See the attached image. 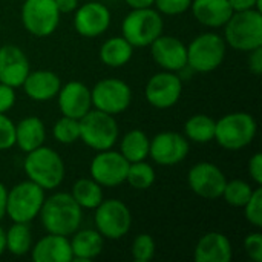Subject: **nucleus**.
<instances>
[{
	"label": "nucleus",
	"instance_id": "obj_1",
	"mask_svg": "<svg viewBox=\"0 0 262 262\" xmlns=\"http://www.w3.org/2000/svg\"><path fill=\"white\" fill-rule=\"evenodd\" d=\"M38 216L48 233L71 236L81 224L83 209L71 193L58 192L45 198Z\"/></svg>",
	"mask_w": 262,
	"mask_h": 262
},
{
	"label": "nucleus",
	"instance_id": "obj_2",
	"mask_svg": "<svg viewBox=\"0 0 262 262\" xmlns=\"http://www.w3.org/2000/svg\"><path fill=\"white\" fill-rule=\"evenodd\" d=\"M23 170L29 181L35 183L43 190H52L63 183L66 167L63 158L54 149L40 146L26 154Z\"/></svg>",
	"mask_w": 262,
	"mask_h": 262
},
{
	"label": "nucleus",
	"instance_id": "obj_3",
	"mask_svg": "<svg viewBox=\"0 0 262 262\" xmlns=\"http://www.w3.org/2000/svg\"><path fill=\"white\" fill-rule=\"evenodd\" d=\"M223 28L226 45L236 51L249 52L262 46V14L258 9L233 12Z\"/></svg>",
	"mask_w": 262,
	"mask_h": 262
},
{
	"label": "nucleus",
	"instance_id": "obj_4",
	"mask_svg": "<svg viewBox=\"0 0 262 262\" xmlns=\"http://www.w3.org/2000/svg\"><path fill=\"white\" fill-rule=\"evenodd\" d=\"M258 124L247 112H230L215 121V141L226 150L247 147L256 137Z\"/></svg>",
	"mask_w": 262,
	"mask_h": 262
},
{
	"label": "nucleus",
	"instance_id": "obj_5",
	"mask_svg": "<svg viewBox=\"0 0 262 262\" xmlns=\"http://www.w3.org/2000/svg\"><path fill=\"white\" fill-rule=\"evenodd\" d=\"M163 15L154 8L132 9L121 23V35L134 48L150 46L152 41L163 34Z\"/></svg>",
	"mask_w": 262,
	"mask_h": 262
},
{
	"label": "nucleus",
	"instance_id": "obj_6",
	"mask_svg": "<svg viewBox=\"0 0 262 262\" xmlns=\"http://www.w3.org/2000/svg\"><path fill=\"white\" fill-rule=\"evenodd\" d=\"M80 140L91 149L100 152L112 149L118 140V123L114 115L91 109L80 120Z\"/></svg>",
	"mask_w": 262,
	"mask_h": 262
},
{
	"label": "nucleus",
	"instance_id": "obj_7",
	"mask_svg": "<svg viewBox=\"0 0 262 262\" xmlns=\"http://www.w3.org/2000/svg\"><path fill=\"white\" fill-rule=\"evenodd\" d=\"M45 190L35 183L26 180L8 190L6 215L12 223H31L41 210Z\"/></svg>",
	"mask_w": 262,
	"mask_h": 262
},
{
	"label": "nucleus",
	"instance_id": "obj_8",
	"mask_svg": "<svg viewBox=\"0 0 262 262\" xmlns=\"http://www.w3.org/2000/svg\"><path fill=\"white\" fill-rule=\"evenodd\" d=\"M226 58V41L216 32H204L187 46V66L195 72L207 74L218 69Z\"/></svg>",
	"mask_w": 262,
	"mask_h": 262
},
{
	"label": "nucleus",
	"instance_id": "obj_9",
	"mask_svg": "<svg viewBox=\"0 0 262 262\" xmlns=\"http://www.w3.org/2000/svg\"><path fill=\"white\" fill-rule=\"evenodd\" d=\"M95 229L104 239H121L132 226L130 209L120 200H103L95 209Z\"/></svg>",
	"mask_w": 262,
	"mask_h": 262
},
{
	"label": "nucleus",
	"instance_id": "obj_10",
	"mask_svg": "<svg viewBox=\"0 0 262 262\" xmlns=\"http://www.w3.org/2000/svg\"><path fill=\"white\" fill-rule=\"evenodd\" d=\"M20 14L23 28L34 37L54 34L61 15L54 0H25Z\"/></svg>",
	"mask_w": 262,
	"mask_h": 262
},
{
	"label": "nucleus",
	"instance_id": "obj_11",
	"mask_svg": "<svg viewBox=\"0 0 262 262\" xmlns=\"http://www.w3.org/2000/svg\"><path fill=\"white\" fill-rule=\"evenodd\" d=\"M91 100L94 109L115 117L130 106L132 89L120 78H103L91 89Z\"/></svg>",
	"mask_w": 262,
	"mask_h": 262
},
{
	"label": "nucleus",
	"instance_id": "obj_12",
	"mask_svg": "<svg viewBox=\"0 0 262 262\" xmlns=\"http://www.w3.org/2000/svg\"><path fill=\"white\" fill-rule=\"evenodd\" d=\"M129 161L112 149L100 150L91 161L89 172L91 178L95 180L101 187H117L126 183Z\"/></svg>",
	"mask_w": 262,
	"mask_h": 262
},
{
	"label": "nucleus",
	"instance_id": "obj_13",
	"mask_svg": "<svg viewBox=\"0 0 262 262\" xmlns=\"http://www.w3.org/2000/svg\"><path fill=\"white\" fill-rule=\"evenodd\" d=\"M226 183L227 178L224 172L216 164L209 161L193 164L187 173V184L190 190L204 200L221 198Z\"/></svg>",
	"mask_w": 262,
	"mask_h": 262
},
{
	"label": "nucleus",
	"instance_id": "obj_14",
	"mask_svg": "<svg viewBox=\"0 0 262 262\" xmlns=\"http://www.w3.org/2000/svg\"><path fill=\"white\" fill-rule=\"evenodd\" d=\"M183 94L181 78L170 71H163L149 78L144 88V97L152 107L169 109L173 107Z\"/></svg>",
	"mask_w": 262,
	"mask_h": 262
},
{
	"label": "nucleus",
	"instance_id": "obj_15",
	"mask_svg": "<svg viewBox=\"0 0 262 262\" xmlns=\"http://www.w3.org/2000/svg\"><path fill=\"white\" fill-rule=\"evenodd\" d=\"M187 154L189 140L178 132H161L150 140L149 157L160 166H177L186 160Z\"/></svg>",
	"mask_w": 262,
	"mask_h": 262
},
{
	"label": "nucleus",
	"instance_id": "obj_16",
	"mask_svg": "<svg viewBox=\"0 0 262 262\" xmlns=\"http://www.w3.org/2000/svg\"><path fill=\"white\" fill-rule=\"evenodd\" d=\"M109 26L111 11L106 5L97 0H89L81 6H77L74 14V28L80 35L94 38L104 34Z\"/></svg>",
	"mask_w": 262,
	"mask_h": 262
},
{
	"label": "nucleus",
	"instance_id": "obj_17",
	"mask_svg": "<svg viewBox=\"0 0 262 262\" xmlns=\"http://www.w3.org/2000/svg\"><path fill=\"white\" fill-rule=\"evenodd\" d=\"M154 61L164 71L178 72L187 66V46L173 35H160L150 45Z\"/></svg>",
	"mask_w": 262,
	"mask_h": 262
},
{
	"label": "nucleus",
	"instance_id": "obj_18",
	"mask_svg": "<svg viewBox=\"0 0 262 262\" xmlns=\"http://www.w3.org/2000/svg\"><path fill=\"white\" fill-rule=\"evenodd\" d=\"M29 71V58L18 46L5 45L0 48V83L18 88L23 84Z\"/></svg>",
	"mask_w": 262,
	"mask_h": 262
},
{
	"label": "nucleus",
	"instance_id": "obj_19",
	"mask_svg": "<svg viewBox=\"0 0 262 262\" xmlns=\"http://www.w3.org/2000/svg\"><path fill=\"white\" fill-rule=\"evenodd\" d=\"M61 115L80 120L92 109L91 89L81 81H68L57 94Z\"/></svg>",
	"mask_w": 262,
	"mask_h": 262
},
{
	"label": "nucleus",
	"instance_id": "obj_20",
	"mask_svg": "<svg viewBox=\"0 0 262 262\" xmlns=\"http://www.w3.org/2000/svg\"><path fill=\"white\" fill-rule=\"evenodd\" d=\"M232 258V243L220 232H209L203 235L193 249L195 262H230Z\"/></svg>",
	"mask_w": 262,
	"mask_h": 262
},
{
	"label": "nucleus",
	"instance_id": "obj_21",
	"mask_svg": "<svg viewBox=\"0 0 262 262\" xmlns=\"http://www.w3.org/2000/svg\"><path fill=\"white\" fill-rule=\"evenodd\" d=\"M31 256L35 262H72V249L68 236L48 233L31 247Z\"/></svg>",
	"mask_w": 262,
	"mask_h": 262
},
{
	"label": "nucleus",
	"instance_id": "obj_22",
	"mask_svg": "<svg viewBox=\"0 0 262 262\" xmlns=\"http://www.w3.org/2000/svg\"><path fill=\"white\" fill-rule=\"evenodd\" d=\"M21 88L31 100L49 101L54 97H57L61 88V81L60 77L52 71H29Z\"/></svg>",
	"mask_w": 262,
	"mask_h": 262
},
{
	"label": "nucleus",
	"instance_id": "obj_23",
	"mask_svg": "<svg viewBox=\"0 0 262 262\" xmlns=\"http://www.w3.org/2000/svg\"><path fill=\"white\" fill-rule=\"evenodd\" d=\"M190 9L193 17L207 28H223L233 14L229 0H192Z\"/></svg>",
	"mask_w": 262,
	"mask_h": 262
},
{
	"label": "nucleus",
	"instance_id": "obj_24",
	"mask_svg": "<svg viewBox=\"0 0 262 262\" xmlns=\"http://www.w3.org/2000/svg\"><path fill=\"white\" fill-rule=\"evenodd\" d=\"M71 249H72V261H92L98 258L103 252L104 247V238L98 233L95 229H84V230H77L72 235Z\"/></svg>",
	"mask_w": 262,
	"mask_h": 262
},
{
	"label": "nucleus",
	"instance_id": "obj_25",
	"mask_svg": "<svg viewBox=\"0 0 262 262\" xmlns=\"http://www.w3.org/2000/svg\"><path fill=\"white\" fill-rule=\"evenodd\" d=\"M46 138V129L38 117H26L15 124V146L28 154L43 146Z\"/></svg>",
	"mask_w": 262,
	"mask_h": 262
},
{
	"label": "nucleus",
	"instance_id": "obj_26",
	"mask_svg": "<svg viewBox=\"0 0 262 262\" xmlns=\"http://www.w3.org/2000/svg\"><path fill=\"white\" fill-rule=\"evenodd\" d=\"M134 46L121 35L107 38L100 48V60L109 68H121L132 58Z\"/></svg>",
	"mask_w": 262,
	"mask_h": 262
},
{
	"label": "nucleus",
	"instance_id": "obj_27",
	"mask_svg": "<svg viewBox=\"0 0 262 262\" xmlns=\"http://www.w3.org/2000/svg\"><path fill=\"white\" fill-rule=\"evenodd\" d=\"M149 146H150V138L146 135V132L140 129H134L123 137L120 143V154L129 163L143 161L149 157Z\"/></svg>",
	"mask_w": 262,
	"mask_h": 262
},
{
	"label": "nucleus",
	"instance_id": "obj_28",
	"mask_svg": "<svg viewBox=\"0 0 262 262\" xmlns=\"http://www.w3.org/2000/svg\"><path fill=\"white\" fill-rule=\"evenodd\" d=\"M72 198L81 209H95L103 200V187L92 178H80L74 183L71 190Z\"/></svg>",
	"mask_w": 262,
	"mask_h": 262
},
{
	"label": "nucleus",
	"instance_id": "obj_29",
	"mask_svg": "<svg viewBox=\"0 0 262 262\" xmlns=\"http://www.w3.org/2000/svg\"><path fill=\"white\" fill-rule=\"evenodd\" d=\"M215 121L206 114H195L184 124V137L200 144L210 143L215 138Z\"/></svg>",
	"mask_w": 262,
	"mask_h": 262
},
{
	"label": "nucleus",
	"instance_id": "obj_30",
	"mask_svg": "<svg viewBox=\"0 0 262 262\" xmlns=\"http://www.w3.org/2000/svg\"><path fill=\"white\" fill-rule=\"evenodd\" d=\"M32 247V232L29 223H12L6 230V250L14 256H25Z\"/></svg>",
	"mask_w": 262,
	"mask_h": 262
},
{
	"label": "nucleus",
	"instance_id": "obj_31",
	"mask_svg": "<svg viewBox=\"0 0 262 262\" xmlns=\"http://www.w3.org/2000/svg\"><path fill=\"white\" fill-rule=\"evenodd\" d=\"M126 183L137 190H146L155 183V169L144 160L129 163Z\"/></svg>",
	"mask_w": 262,
	"mask_h": 262
},
{
	"label": "nucleus",
	"instance_id": "obj_32",
	"mask_svg": "<svg viewBox=\"0 0 262 262\" xmlns=\"http://www.w3.org/2000/svg\"><path fill=\"white\" fill-rule=\"evenodd\" d=\"M253 190L255 189L247 181H244V180H232V181L226 183V187H224L221 196L232 207H244L246 203L250 200Z\"/></svg>",
	"mask_w": 262,
	"mask_h": 262
},
{
	"label": "nucleus",
	"instance_id": "obj_33",
	"mask_svg": "<svg viewBox=\"0 0 262 262\" xmlns=\"http://www.w3.org/2000/svg\"><path fill=\"white\" fill-rule=\"evenodd\" d=\"M54 138L61 144H74L80 140V123L77 118L61 115L52 127Z\"/></svg>",
	"mask_w": 262,
	"mask_h": 262
},
{
	"label": "nucleus",
	"instance_id": "obj_34",
	"mask_svg": "<svg viewBox=\"0 0 262 262\" xmlns=\"http://www.w3.org/2000/svg\"><path fill=\"white\" fill-rule=\"evenodd\" d=\"M132 259L135 262H147L155 256V241L149 233H140L135 236L130 247Z\"/></svg>",
	"mask_w": 262,
	"mask_h": 262
},
{
	"label": "nucleus",
	"instance_id": "obj_35",
	"mask_svg": "<svg viewBox=\"0 0 262 262\" xmlns=\"http://www.w3.org/2000/svg\"><path fill=\"white\" fill-rule=\"evenodd\" d=\"M244 209V216L247 220V223H250L252 226H255L256 229L262 227V189L261 186H258L250 200L246 203Z\"/></svg>",
	"mask_w": 262,
	"mask_h": 262
},
{
	"label": "nucleus",
	"instance_id": "obj_36",
	"mask_svg": "<svg viewBox=\"0 0 262 262\" xmlns=\"http://www.w3.org/2000/svg\"><path fill=\"white\" fill-rule=\"evenodd\" d=\"M154 5L161 15H180L190 9L192 0H155Z\"/></svg>",
	"mask_w": 262,
	"mask_h": 262
},
{
	"label": "nucleus",
	"instance_id": "obj_37",
	"mask_svg": "<svg viewBox=\"0 0 262 262\" xmlns=\"http://www.w3.org/2000/svg\"><path fill=\"white\" fill-rule=\"evenodd\" d=\"M15 146V124L6 117V114H0V150H8Z\"/></svg>",
	"mask_w": 262,
	"mask_h": 262
},
{
	"label": "nucleus",
	"instance_id": "obj_38",
	"mask_svg": "<svg viewBox=\"0 0 262 262\" xmlns=\"http://www.w3.org/2000/svg\"><path fill=\"white\" fill-rule=\"evenodd\" d=\"M244 250L253 262H262V233H249L244 239Z\"/></svg>",
	"mask_w": 262,
	"mask_h": 262
},
{
	"label": "nucleus",
	"instance_id": "obj_39",
	"mask_svg": "<svg viewBox=\"0 0 262 262\" xmlns=\"http://www.w3.org/2000/svg\"><path fill=\"white\" fill-rule=\"evenodd\" d=\"M15 103V88L0 83V114H6Z\"/></svg>",
	"mask_w": 262,
	"mask_h": 262
},
{
	"label": "nucleus",
	"instance_id": "obj_40",
	"mask_svg": "<svg viewBox=\"0 0 262 262\" xmlns=\"http://www.w3.org/2000/svg\"><path fill=\"white\" fill-rule=\"evenodd\" d=\"M249 173L252 177V180L258 184L262 186V154L256 152L250 160H249Z\"/></svg>",
	"mask_w": 262,
	"mask_h": 262
},
{
	"label": "nucleus",
	"instance_id": "obj_41",
	"mask_svg": "<svg viewBox=\"0 0 262 262\" xmlns=\"http://www.w3.org/2000/svg\"><path fill=\"white\" fill-rule=\"evenodd\" d=\"M249 69L255 74V75H261L262 74V46L249 51Z\"/></svg>",
	"mask_w": 262,
	"mask_h": 262
},
{
	"label": "nucleus",
	"instance_id": "obj_42",
	"mask_svg": "<svg viewBox=\"0 0 262 262\" xmlns=\"http://www.w3.org/2000/svg\"><path fill=\"white\" fill-rule=\"evenodd\" d=\"M233 12L249 11V9H258L261 11V0H229Z\"/></svg>",
	"mask_w": 262,
	"mask_h": 262
},
{
	"label": "nucleus",
	"instance_id": "obj_43",
	"mask_svg": "<svg viewBox=\"0 0 262 262\" xmlns=\"http://www.w3.org/2000/svg\"><path fill=\"white\" fill-rule=\"evenodd\" d=\"M60 14H68L77 9L78 6V0H54Z\"/></svg>",
	"mask_w": 262,
	"mask_h": 262
},
{
	"label": "nucleus",
	"instance_id": "obj_44",
	"mask_svg": "<svg viewBox=\"0 0 262 262\" xmlns=\"http://www.w3.org/2000/svg\"><path fill=\"white\" fill-rule=\"evenodd\" d=\"M124 2L132 9H141V8H152L155 0H124Z\"/></svg>",
	"mask_w": 262,
	"mask_h": 262
},
{
	"label": "nucleus",
	"instance_id": "obj_45",
	"mask_svg": "<svg viewBox=\"0 0 262 262\" xmlns=\"http://www.w3.org/2000/svg\"><path fill=\"white\" fill-rule=\"evenodd\" d=\"M6 196H8V189L0 183V221L6 215Z\"/></svg>",
	"mask_w": 262,
	"mask_h": 262
},
{
	"label": "nucleus",
	"instance_id": "obj_46",
	"mask_svg": "<svg viewBox=\"0 0 262 262\" xmlns=\"http://www.w3.org/2000/svg\"><path fill=\"white\" fill-rule=\"evenodd\" d=\"M5 250H6V232L0 226V256L5 253Z\"/></svg>",
	"mask_w": 262,
	"mask_h": 262
},
{
	"label": "nucleus",
	"instance_id": "obj_47",
	"mask_svg": "<svg viewBox=\"0 0 262 262\" xmlns=\"http://www.w3.org/2000/svg\"><path fill=\"white\" fill-rule=\"evenodd\" d=\"M84 2H89V0H84Z\"/></svg>",
	"mask_w": 262,
	"mask_h": 262
}]
</instances>
